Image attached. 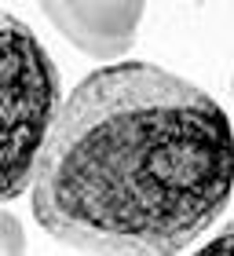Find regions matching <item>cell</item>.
<instances>
[{
	"label": "cell",
	"mask_w": 234,
	"mask_h": 256,
	"mask_svg": "<svg viewBox=\"0 0 234 256\" xmlns=\"http://www.w3.org/2000/svg\"><path fill=\"white\" fill-rule=\"evenodd\" d=\"M234 194V128L194 80L114 62L58 102L30 180L40 230L84 256H180Z\"/></svg>",
	"instance_id": "1"
},
{
	"label": "cell",
	"mask_w": 234,
	"mask_h": 256,
	"mask_svg": "<svg viewBox=\"0 0 234 256\" xmlns=\"http://www.w3.org/2000/svg\"><path fill=\"white\" fill-rule=\"evenodd\" d=\"M58 102V70L48 48L18 15L0 8V205L30 187Z\"/></svg>",
	"instance_id": "2"
},
{
	"label": "cell",
	"mask_w": 234,
	"mask_h": 256,
	"mask_svg": "<svg viewBox=\"0 0 234 256\" xmlns=\"http://www.w3.org/2000/svg\"><path fill=\"white\" fill-rule=\"evenodd\" d=\"M143 11L146 8L139 0H80V4L48 0L44 4V15L55 22V30L92 59H121L136 40Z\"/></svg>",
	"instance_id": "3"
},
{
	"label": "cell",
	"mask_w": 234,
	"mask_h": 256,
	"mask_svg": "<svg viewBox=\"0 0 234 256\" xmlns=\"http://www.w3.org/2000/svg\"><path fill=\"white\" fill-rule=\"evenodd\" d=\"M190 256H234V224H227L220 234H212L202 249H194Z\"/></svg>",
	"instance_id": "5"
},
{
	"label": "cell",
	"mask_w": 234,
	"mask_h": 256,
	"mask_svg": "<svg viewBox=\"0 0 234 256\" xmlns=\"http://www.w3.org/2000/svg\"><path fill=\"white\" fill-rule=\"evenodd\" d=\"M0 256H26V230L8 208H0Z\"/></svg>",
	"instance_id": "4"
},
{
	"label": "cell",
	"mask_w": 234,
	"mask_h": 256,
	"mask_svg": "<svg viewBox=\"0 0 234 256\" xmlns=\"http://www.w3.org/2000/svg\"><path fill=\"white\" fill-rule=\"evenodd\" d=\"M230 88H234V80H230Z\"/></svg>",
	"instance_id": "6"
}]
</instances>
